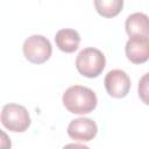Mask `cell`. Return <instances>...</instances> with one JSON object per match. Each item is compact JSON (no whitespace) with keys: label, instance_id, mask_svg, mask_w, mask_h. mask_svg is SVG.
Here are the masks:
<instances>
[{"label":"cell","instance_id":"cell-9","mask_svg":"<svg viewBox=\"0 0 149 149\" xmlns=\"http://www.w3.org/2000/svg\"><path fill=\"white\" fill-rule=\"evenodd\" d=\"M55 42L59 50L71 54L78 49L80 43V35L77 30L71 28L61 29L56 33Z\"/></svg>","mask_w":149,"mask_h":149},{"label":"cell","instance_id":"cell-4","mask_svg":"<svg viewBox=\"0 0 149 149\" xmlns=\"http://www.w3.org/2000/svg\"><path fill=\"white\" fill-rule=\"evenodd\" d=\"M22 50L24 57L29 62L34 64H42L50 58L52 47L47 37L42 35H31L23 42Z\"/></svg>","mask_w":149,"mask_h":149},{"label":"cell","instance_id":"cell-11","mask_svg":"<svg viewBox=\"0 0 149 149\" xmlns=\"http://www.w3.org/2000/svg\"><path fill=\"white\" fill-rule=\"evenodd\" d=\"M137 92L142 102L149 105V72L141 77L137 86Z\"/></svg>","mask_w":149,"mask_h":149},{"label":"cell","instance_id":"cell-8","mask_svg":"<svg viewBox=\"0 0 149 149\" xmlns=\"http://www.w3.org/2000/svg\"><path fill=\"white\" fill-rule=\"evenodd\" d=\"M125 27L129 37L139 36L149 38V16L144 13L130 14L126 20Z\"/></svg>","mask_w":149,"mask_h":149},{"label":"cell","instance_id":"cell-5","mask_svg":"<svg viewBox=\"0 0 149 149\" xmlns=\"http://www.w3.org/2000/svg\"><path fill=\"white\" fill-rule=\"evenodd\" d=\"M105 87L111 97L123 98L130 90V79L123 70H111L105 77Z\"/></svg>","mask_w":149,"mask_h":149},{"label":"cell","instance_id":"cell-1","mask_svg":"<svg viewBox=\"0 0 149 149\" xmlns=\"http://www.w3.org/2000/svg\"><path fill=\"white\" fill-rule=\"evenodd\" d=\"M63 104L65 108L74 114H87L97 107L95 93L85 86L73 85L63 93Z\"/></svg>","mask_w":149,"mask_h":149},{"label":"cell","instance_id":"cell-10","mask_svg":"<svg viewBox=\"0 0 149 149\" xmlns=\"http://www.w3.org/2000/svg\"><path fill=\"white\" fill-rule=\"evenodd\" d=\"M94 6L97 12L105 17H113L118 15L123 6L122 0H95Z\"/></svg>","mask_w":149,"mask_h":149},{"label":"cell","instance_id":"cell-12","mask_svg":"<svg viewBox=\"0 0 149 149\" xmlns=\"http://www.w3.org/2000/svg\"><path fill=\"white\" fill-rule=\"evenodd\" d=\"M63 149H90V148L84 144H79V143H69Z\"/></svg>","mask_w":149,"mask_h":149},{"label":"cell","instance_id":"cell-6","mask_svg":"<svg viewBox=\"0 0 149 149\" xmlns=\"http://www.w3.org/2000/svg\"><path fill=\"white\" fill-rule=\"evenodd\" d=\"M98 133L97 123L88 118H78L72 120L68 126V135L77 141H91Z\"/></svg>","mask_w":149,"mask_h":149},{"label":"cell","instance_id":"cell-2","mask_svg":"<svg viewBox=\"0 0 149 149\" xmlns=\"http://www.w3.org/2000/svg\"><path fill=\"white\" fill-rule=\"evenodd\" d=\"M106 65L104 54L97 48L83 49L76 58V68L78 72L87 78L98 77Z\"/></svg>","mask_w":149,"mask_h":149},{"label":"cell","instance_id":"cell-3","mask_svg":"<svg viewBox=\"0 0 149 149\" xmlns=\"http://www.w3.org/2000/svg\"><path fill=\"white\" fill-rule=\"evenodd\" d=\"M1 123L10 132L22 133L30 126V116L22 105L7 104L1 111Z\"/></svg>","mask_w":149,"mask_h":149},{"label":"cell","instance_id":"cell-7","mask_svg":"<svg viewBox=\"0 0 149 149\" xmlns=\"http://www.w3.org/2000/svg\"><path fill=\"white\" fill-rule=\"evenodd\" d=\"M126 56L134 64H142L149 59V38L129 37L126 43Z\"/></svg>","mask_w":149,"mask_h":149}]
</instances>
